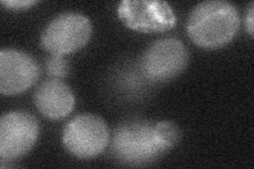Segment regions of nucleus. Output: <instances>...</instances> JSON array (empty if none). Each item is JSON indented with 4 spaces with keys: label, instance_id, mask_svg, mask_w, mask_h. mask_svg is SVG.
Returning <instances> with one entry per match:
<instances>
[{
    "label": "nucleus",
    "instance_id": "obj_8",
    "mask_svg": "<svg viewBox=\"0 0 254 169\" xmlns=\"http://www.w3.org/2000/svg\"><path fill=\"white\" fill-rule=\"evenodd\" d=\"M39 69L35 59L16 49L0 51V92L16 95L28 90L38 78Z\"/></svg>",
    "mask_w": 254,
    "mask_h": 169
},
{
    "label": "nucleus",
    "instance_id": "obj_11",
    "mask_svg": "<svg viewBox=\"0 0 254 169\" xmlns=\"http://www.w3.org/2000/svg\"><path fill=\"white\" fill-rule=\"evenodd\" d=\"M69 62L64 56L52 55L46 61V70L53 78H62L69 73Z\"/></svg>",
    "mask_w": 254,
    "mask_h": 169
},
{
    "label": "nucleus",
    "instance_id": "obj_4",
    "mask_svg": "<svg viewBox=\"0 0 254 169\" xmlns=\"http://www.w3.org/2000/svg\"><path fill=\"white\" fill-rule=\"evenodd\" d=\"M113 150L118 159L133 164L154 160L165 151L155 139L154 125L143 120L119 126L114 134Z\"/></svg>",
    "mask_w": 254,
    "mask_h": 169
},
{
    "label": "nucleus",
    "instance_id": "obj_1",
    "mask_svg": "<svg viewBox=\"0 0 254 169\" xmlns=\"http://www.w3.org/2000/svg\"><path fill=\"white\" fill-rule=\"evenodd\" d=\"M240 28L236 7L225 0H206L194 6L188 19L192 42L205 49H217L229 44Z\"/></svg>",
    "mask_w": 254,
    "mask_h": 169
},
{
    "label": "nucleus",
    "instance_id": "obj_10",
    "mask_svg": "<svg viewBox=\"0 0 254 169\" xmlns=\"http://www.w3.org/2000/svg\"><path fill=\"white\" fill-rule=\"evenodd\" d=\"M154 135L158 144L166 151L179 143L181 131L175 123L163 120L154 125Z\"/></svg>",
    "mask_w": 254,
    "mask_h": 169
},
{
    "label": "nucleus",
    "instance_id": "obj_13",
    "mask_svg": "<svg viewBox=\"0 0 254 169\" xmlns=\"http://www.w3.org/2000/svg\"><path fill=\"white\" fill-rule=\"evenodd\" d=\"M254 3L250 2L248 11L246 13V27H247L248 33L250 36H253V29H254Z\"/></svg>",
    "mask_w": 254,
    "mask_h": 169
},
{
    "label": "nucleus",
    "instance_id": "obj_5",
    "mask_svg": "<svg viewBox=\"0 0 254 169\" xmlns=\"http://www.w3.org/2000/svg\"><path fill=\"white\" fill-rule=\"evenodd\" d=\"M189 62V51L181 40L158 39L145 50L141 59L143 74L153 82H168L178 76Z\"/></svg>",
    "mask_w": 254,
    "mask_h": 169
},
{
    "label": "nucleus",
    "instance_id": "obj_3",
    "mask_svg": "<svg viewBox=\"0 0 254 169\" xmlns=\"http://www.w3.org/2000/svg\"><path fill=\"white\" fill-rule=\"evenodd\" d=\"M106 123L98 115L79 114L66 125L63 131V144L77 158L90 159L102 154L109 144Z\"/></svg>",
    "mask_w": 254,
    "mask_h": 169
},
{
    "label": "nucleus",
    "instance_id": "obj_6",
    "mask_svg": "<svg viewBox=\"0 0 254 169\" xmlns=\"http://www.w3.org/2000/svg\"><path fill=\"white\" fill-rule=\"evenodd\" d=\"M117 13L125 26L144 33L165 32L176 25L172 6L162 0H123Z\"/></svg>",
    "mask_w": 254,
    "mask_h": 169
},
{
    "label": "nucleus",
    "instance_id": "obj_12",
    "mask_svg": "<svg viewBox=\"0 0 254 169\" xmlns=\"http://www.w3.org/2000/svg\"><path fill=\"white\" fill-rule=\"evenodd\" d=\"M35 0H2L1 4L11 10H23L36 4Z\"/></svg>",
    "mask_w": 254,
    "mask_h": 169
},
{
    "label": "nucleus",
    "instance_id": "obj_7",
    "mask_svg": "<svg viewBox=\"0 0 254 169\" xmlns=\"http://www.w3.org/2000/svg\"><path fill=\"white\" fill-rule=\"evenodd\" d=\"M39 132L36 118L27 112L12 111L0 118V158L18 159L34 146Z\"/></svg>",
    "mask_w": 254,
    "mask_h": 169
},
{
    "label": "nucleus",
    "instance_id": "obj_2",
    "mask_svg": "<svg viewBox=\"0 0 254 169\" xmlns=\"http://www.w3.org/2000/svg\"><path fill=\"white\" fill-rule=\"evenodd\" d=\"M92 25L86 15L62 13L48 23L41 36V45L51 55L64 56L84 47L90 39Z\"/></svg>",
    "mask_w": 254,
    "mask_h": 169
},
{
    "label": "nucleus",
    "instance_id": "obj_9",
    "mask_svg": "<svg viewBox=\"0 0 254 169\" xmlns=\"http://www.w3.org/2000/svg\"><path fill=\"white\" fill-rule=\"evenodd\" d=\"M34 104L43 115L51 119H61L72 112L75 104L70 87L60 78H50L37 87Z\"/></svg>",
    "mask_w": 254,
    "mask_h": 169
}]
</instances>
